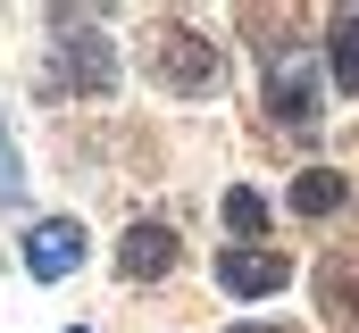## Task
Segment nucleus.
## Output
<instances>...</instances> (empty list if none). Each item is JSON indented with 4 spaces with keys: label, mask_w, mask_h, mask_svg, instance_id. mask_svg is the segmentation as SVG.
Listing matches in <instances>:
<instances>
[{
    "label": "nucleus",
    "mask_w": 359,
    "mask_h": 333,
    "mask_svg": "<svg viewBox=\"0 0 359 333\" xmlns=\"http://www.w3.org/2000/svg\"><path fill=\"white\" fill-rule=\"evenodd\" d=\"M17 192H25V183H17V159L0 150V200H17Z\"/></svg>",
    "instance_id": "9d476101"
},
{
    "label": "nucleus",
    "mask_w": 359,
    "mask_h": 333,
    "mask_svg": "<svg viewBox=\"0 0 359 333\" xmlns=\"http://www.w3.org/2000/svg\"><path fill=\"white\" fill-rule=\"evenodd\" d=\"M25 267H34L42 283L76 275V267H84V225H76V217H42V225L25 234Z\"/></svg>",
    "instance_id": "39448f33"
},
{
    "label": "nucleus",
    "mask_w": 359,
    "mask_h": 333,
    "mask_svg": "<svg viewBox=\"0 0 359 333\" xmlns=\"http://www.w3.org/2000/svg\"><path fill=\"white\" fill-rule=\"evenodd\" d=\"M326 76L359 92V17H334V34H326Z\"/></svg>",
    "instance_id": "6e6552de"
},
{
    "label": "nucleus",
    "mask_w": 359,
    "mask_h": 333,
    "mask_svg": "<svg viewBox=\"0 0 359 333\" xmlns=\"http://www.w3.org/2000/svg\"><path fill=\"white\" fill-rule=\"evenodd\" d=\"M292 208H301V217H334V208H343V175H334V166H301V175H292Z\"/></svg>",
    "instance_id": "0eeeda50"
},
{
    "label": "nucleus",
    "mask_w": 359,
    "mask_h": 333,
    "mask_svg": "<svg viewBox=\"0 0 359 333\" xmlns=\"http://www.w3.org/2000/svg\"><path fill=\"white\" fill-rule=\"evenodd\" d=\"M109 83H117V50L100 42V25H67V17H59L50 92H109Z\"/></svg>",
    "instance_id": "7ed1b4c3"
},
{
    "label": "nucleus",
    "mask_w": 359,
    "mask_h": 333,
    "mask_svg": "<svg viewBox=\"0 0 359 333\" xmlns=\"http://www.w3.org/2000/svg\"><path fill=\"white\" fill-rule=\"evenodd\" d=\"M76 333H84V325H76Z\"/></svg>",
    "instance_id": "f8f14e48"
},
{
    "label": "nucleus",
    "mask_w": 359,
    "mask_h": 333,
    "mask_svg": "<svg viewBox=\"0 0 359 333\" xmlns=\"http://www.w3.org/2000/svg\"><path fill=\"white\" fill-rule=\"evenodd\" d=\"M226 225H234L243 242H259V234H268V192H226Z\"/></svg>",
    "instance_id": "1a4fd4ad"
},
{
    "label": "nucleus",
    "mask_w": 359,
    "mask_h": 333,
    "mask_svg": "<svg viewBox=\"0 0 359 333\" xmlns=\"http://www.w3.org/2000/svg\"><path fill=\"white\" fill-rule=\"evenodd\" d=\"M284 275H292V258L268 250V242H234L217 258V283H226L234 300H268V292H284Z\"/></svg>",
    "instance_id": "20e7f679"
},
{
    "label": "nucleus",
    "mask_w": 359,
    "mask_h": 333,
    "mask_svg": "<svg viewBox=\"0 0 359 333\" xmlns=\"http://www.w3.org/2000/svg\"><path fill=\"white\" fill-rule=\"evenodd\" d=\"M226 333H276V325H226Z\"/></svg>",
    "instance_id": "9b49d317"
},
{
    "label": "nucleus",
    "mask_w": 359,
    "mask_h": 333,
    "mask_svg": "<svg viewBox=\"0 0 359 333\" xmlns=\"http://www.w3.org/2000/svg\"><path fill=\"white\" fill-rule=\"evenodd\" d=\"M151 76L168 83V92H217L226 59H217V42H209V34H192V25H168V34L151 42Z\"/></svg>",
    "instance_id": "f03ea898"
},
{
    "label": "nucleus",
    "mask_w": 359,
    "mask_h": 333,
    "mask_svg": "<svg viewBox=\"0 0 359 333\" xmlns=\"http://www.w3.org/2000/svg\"><path fill=\"white\" fill-rule=\"evenodd\" d=\"M268 125H276V134H292V142H309V134L326 125L318 59H309L301 42H276V50H268Z\"/></svg>",
    "instance_id": "f257e3e1"
},
{
    "label": "nucleus",
    "mask_w": 359,
    "mask_h": 333,
    "mask_svg": "<svg viewBox=\"0 0 359 333\" xmlns=\"http://www.w3.org/2000/svg\"><path fill=\"white\" fill-rule=\"evenodd\" d=\"M176 267V234L168 225H126V242H117V275L126 283H159Z\"/></svg>",
    "instance_id": "423d86ee"
}]
</instances>
